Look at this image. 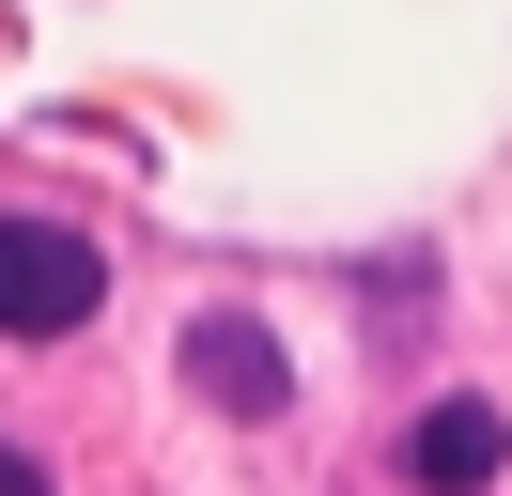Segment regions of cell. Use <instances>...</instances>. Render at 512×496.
I'll return each mask as SVG.
<instances>
[{
  "label": "cell",
  "mask_w": 512,
  "mask_h": 496,
  "mask_svg": "<svg viewBox=\"0 0 512 496\" xmlns=\"http://www.w3.org/2000/svg\"><path fill=\"white\" fill-rule=\"evenodd\" d=\"M512 465V434H497V403H435V419L404 434V481H435V496H481Z\"/></svg>",
  "instance_id": "obj_2"
},
{
  "label": "cell",
  "mask_w": 512,
  "mask_h": 496,
  "mask_svg": "<svg viewBox=\"0 0 512 496\" xmlns=\"http://www.w3.org/2000/svg\"><path fill=\"white\" fill-rule=\"evenodd\" d=\"M0 496H47V465H32V450H0Z\"/></svg>",
  "instance_id": "obj_4"
},
{
  "label": "cell",
  "mask_w": 512,
  "mask_h": 496,
  "mask_svg": "<svg viewBox=\"0 0 512 496\" xmlns=\"http://www.w3.org/2000/svg\"><path fill=\"white\" fill-rule=\"evenodd\" d=\"M109 295V248L63 217H0V341H78Z\"/></svg>",
  "instance_id": "obj_1"
},
{
  "label": "cell",
  "mask_w": 512,
  "mask_h": 496,
  "mask_svg": "<svg viewBox=\"0 0 512 496\" xmlns=\"http://www.w3.org/2000/svg\"><path fill=\"white\" fill-rule=\"evenodd\" d=\"M187 372L233 403V419H280V341H264V326H233V310H218V326H187Z\"/></svg>",
  "instance_id": "obj_3"
}]
</instances>
